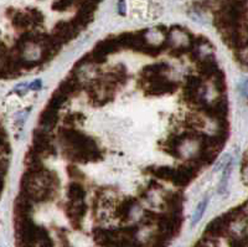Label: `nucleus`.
<instances>
[{
	"label": "nucleus",
	"mask_w": 248,
	"mask_h": 247,
	"mask_svg": "<svg viewBox=\"0 0 248 247\" xmlns=\"http://www.w3.org/2000/svg\"><path fill=\"white\" fill-rule=\"evenodd\" d=\"M207 204H209V198H205V199H203L202 201L199 204L198 208H196V211H195V214H194V216H192V219H191V228H194L195 225L200 221L201 217H202V215H203V213L206 211V208H207Z\"/></svg>",
	"instance_id": "1"
},
{
	"label": "nucleus",
	"mask_w": 248,
	"mask_h": 247,
	"mask_svg": "<svg viewBox=\"0 0 248 247\" xmlns=\"http://www.w3.org/2000/svg\"><path fill=\"white\" fill-rule=\"evenodd\" d=\"M29 88H31V90H40L41 88V81L40 80L34 81L31 84H29Z\"/></svg>",
	"instance_id": "2"
},
{
	"label": "nucleus",
	"mask_w": 248,
	"mask_h": 247,
	"mask_svg": "<svg viewBox=\"0 0 248 247\" xmlns=\"http://www.w3.org/2000/svg\"><path fill=\"white\" fill-rule=\"evenodd\" d=\"M3 189V179H0V191Z\"/></svg>",
	"instance_id": "3"
}]
</instances>
